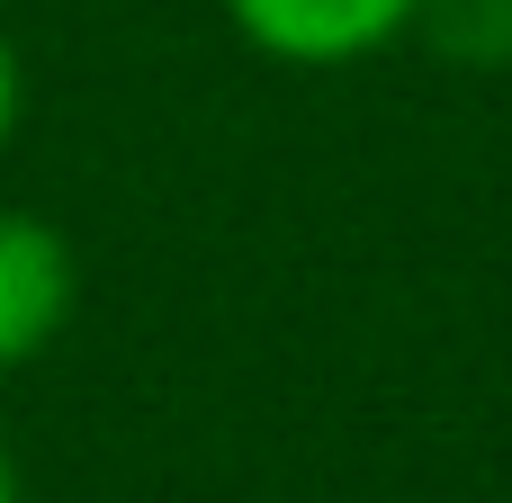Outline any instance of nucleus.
Instances as JSON below:
<instances>
[{"instance_id": "obj_1", "label": "nucleus", "mask_w": 512, "mask_h": 503, "mask_svg": "<svg viewBox=\"0 0 512 503\" xmlns=\"http://www.w3.org/2000/svg\"><path fill=\"white\" fill-rule=\"evenodd\" d=\"M81 306V261L36 207H0V378L45 360Z\"/></svg>"}, {"instance_id": "obj_2", "label": "nucleus", "mask_w": 512, "mask_h": 503, "mask_svg": "<svg viewBox=\"0 0 512 503\" xmlns=\"http://www.w3.org/2000/svg\"><path fill=\"white\" fill-rule=\"evenodd\" d=\"M423 9L432 0H225L243 45L270 54V63H297V72L360 63V54L396 45L405 27H423Z\"/></svg>"}, {"instance_id": "obj_3", "label": "nucleus", "mask_w": 512, "mask_h": 503, "mask_svg": "<svg viewBox=\"0 0 512 503\" xmlns=\"http://www.w3.org/2000/svg\"><path fill=\"white\" fill-rule=\"evenodd\" d=\"M18 108H27V72H18V45H9V27H0V153H9V135H18Z\"/></svg>"}, {"instance_id": "obj_4", "label": "nucleus", "mask_w": 512, "mask_h": 503, "mask_svg": "<svg viewBox=\"0 0 512 503\" xmlns=\"http://www.w3.org/2000/svg\"><path fill=\"white\" fill-rule=\"evenodd\" d=\"M0 503H27V495H18V459H9V441H0Z\"/></svg>"}]
</instances>
